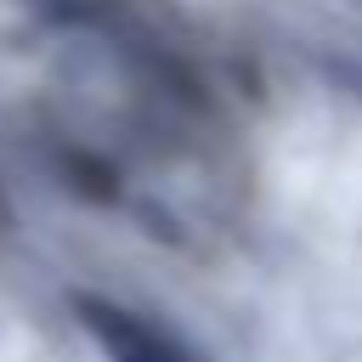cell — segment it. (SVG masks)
I'll use <instances>...</instances> for the list:
<instances>
[{
  "mask_svg": "<svg viewBox=\"0 0 362 362\" xmlns=\"http://www.w3.org/2000/svg\"><path fill=\"white\" fill-rule=\"evenodd\" d=\"M74 311L85 322V334L102 345L107 362H198L164 322L119 305V300H102V294H74Z\"/></svg>",
  "mask_w": 362,
  "mask_h": 362,
  "instance_id": "1",
  "label": "cell"
}]
</instances>
